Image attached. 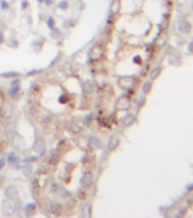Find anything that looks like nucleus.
Here are the masks:
<instances>
[{
  "instance_id": "1",
  "label": "nucleus",
  "mask_w": 193,
  "mask_h": 218,
  "mask_svg": "<svg viewBox=\"0 0 193 218\" xmlns=\"http://www.w3.org/2000/svg\"><path fill=\"white\" fill-rule=\"evenodd\" d=\"M16 207L15 202L12 200H3L2 203H1V210H2L3 215L6 216H12L16 212Z\"/></svg>"
},
{
  "instance_id": "2",
  "label": "nucleus",
  "mask_w": 193,
  "mask_h": 218,
  "mask_svg": "<svg viewBox=\"0 0 193 218\" xmlns=\"http://www.w3.org/2000/svg\"><path fill=\"white\" fill-rule=\"evenodd\" d=\"M5 196L10 200H15L18 196V191H17V189L14 185H8L5 189Z\"/></svg>"
},
{
  "instance_id": "3",
  "label": "nucleus",
  "mask_w": 193,
  "mask_h": 218,
  "mask_svg": "<svg viewBox=\"0 0 193 218\" xmlns=\"http://www.w3.org/2000/svg\"><path fill=\"white\" fill-rule=\"evenodd\" d=\"M130 107V100L127 97H121L116 102V108L118 110H126Z\"/></svg>"
},
{
  "instance_id": "4",
  "label": "nucleus",
  "mask_w": 193,
  "mask_h": 218,
  "mask_svg": "<svg viewBox=\"0 0 193 218\" xmlns=\"http://www.w3.org/2000/svg\"><path fill=\"white\" fill-rule=\"evenodd\" d=\"M93 183V177H92V175L90 173H85L81 178V184L83 185L84 187H90Z\"/></svg>"
},
{
  "instance_id": "5",
  "label": "nucleus",
  "mask_w": 193,
  "mask_h": 218,
  "mask_svg": "<svg viewBox=\"0 0 193 218\" xmlns=\"http://www.w3.org/2000/svg\"><path fill=\"white\" fill-rule=\"evenodd\" d=\"M101 55H102V48L99 47V46L92 48L90 51V58L93 60L99 59L100 57H101Z\"/></svg>"
},
{
  "instance_id": "6",
  "label": "nucleus",
  "mask_w": 193,
  "mask_h": 218,
  "mask_svg": "<svg viewBox=\"0 0 193 218\" xmlns=\"http://www.w3.org/2000/svg\"><path fill=\"white\" fill-rule=\"evenodd\" d=\"M118 83H119V85H121V87H123V89H128V87L133 84V78L128 77V76H125V77H121V80H119Z\"/></svg>"
},
{
  "instance_id": "7",
  "label": "nucleus",
  "mask_w": 193,
  "mask_h": 218,
  "mask_svg": "<svg viewBox=\"0 0 193 218\" xmlns=\"http://www.w3.org/2000/svg\"><path fill=\"white\" fill-rule=\"evenodd\" d=\"M50 211L52 212L55 216H60V215H62V206H60L59 203L53 202V203H51Z\"/></svg>"
},
{
  "instance_id": "8",
  "label": "nucleus",
  "mask_w": 193,
  "mask_h": 218,
  "mask_svg": "<svg viewBox=\"0 0 193 218\" xmlns=\"http://www.w3.org/2000/svg\"><path fill=\"white\" fill-rule=\"evenodd\" d=\"M119 143V140H118V137L116 136V135H114V136H111L110 139H109L108 141V149L109 150H115L116 148H117V146H118Z\"/></svg>"
},
{
  "instance_id": "9",
  "label": "nucleus",
  "mask_w": 193,
  "mask_h": 218,
  "mask_svg": "<svg viewBox=\"0 0 193 218\" xmlns=\"http://www.w3.org/2000/svg\"><path fill=\"white\" fill-rule=\"evenodd\" d=\"M83 89H84V91L87 92V93H92L94 91V83L92 81H87L84 82V84H83Z\"/></svg>"
},
{
  "instance_id": "10",
  "label": "nucleus",
  "mask_w": 193,
  "mask_h": 218,
  "mask_svg": "<svg viewBox=\"0 0 193 218\" xmlns=\"http://www.w3.org/2000/svg\"><path fill=\"white\" fill-rule=\"evenodd\" d=\"M90 141H91V143L93 144L96 148H98V149H100L101 148V141L98 139V137L96 136H90Z\"/></svg>"
},
{
  "instance_id": "11",
  "label": "nucleus",
  "mask_w": 193,
  "mask_h": 218,
  "mask_svg": "<svg viewBox=\"0 0 193 218\" xmlns=\"http://www.w3.org/2000/svg\"><path fill=\"white\" fill-rule=\"evenodd\" d=\"M134 121H135V116H134V115H128L127 117L124 119V124L126 125V126H130V125L133 124Z\"/></svg>"
},
{
  "instance_id": "12",
  "label": "nucleus",
  "mask_w": 193,
  "mask_h": 218,
  "mask_svg": "<svg viewBox=\"0 0 193 218\" xmlns=\"http://www.w3.org/2000/svg\"><path fill=\"white\" fill-rule=\"evenodd\" d=\"M58 8L59 9H62V10H65L68 8V2L66 1V0H62L59 3H58Z\"/></svg>"
},
{
  "instance_id": "13",
  "label": "nucleus",
  "mask_w": 193,
  "mask_h": 218,
  "mask_svg": "<svg viewBox=\"0 0 193 218\" xmlns=\"http://www.w3.org/2000/svg\"><path fill=\"white\" fill-rule=\"evenodd\" d=\"M31 171H32V168L30 165H26L25 167H23V174H24L25 176H30V175H31Z\"/></svg>"
},
{
  "instance_id": "14",
  "label": "nucleus",
  "mask_w": 193,
  "mask_h": 218,
  "mask_svg": "<svg viewBox=\"0 0 193 218\" xmlns=\"http://www.w3.org/2000/svg\"><path fill=\"white\" fill-rule=\"evenodd\" d=\"M8 161H9V164H16L17 158H16L15 153L14 152H10L9 155H8Z\"/></svg>"
},
{
  "instance_id": "15",
  "label": "nucleus",
  "mask_w": 193,
  "mask_h": 218,
  "mask_svg": "<svg viewBox=\"0 0 193 218\" xmlns=\"http://www.w3.org/2000/svg\"><path fill=\"white\" fill-rule=\"evenodd\" d=\"M47 24H48V27H49L50 30H53V27H55V19H53L51 16H50V17H48Z\"/></svg>"
},
{
  "instance_id": "16",
  "label": "nucleus",
  "mask_w": 193,
  "mask_h": 218,
  "mask_svg": "<svg viewBox=\"0 0 193 218\" xmlns=\"http://www.w3.org/2000/svg\"><path fill=\"white\" fill-rule=\"evenodd\" d=\"M0 7H1V9L7 10L9 9V3L7 2L6 0H0Z\"/></svg>"
},
{
  "instance_id": "17",
  "label": "nucleus",
  "mask_w": 193,
  "mask_h": 218,
  "mask_svg": "<svg viewBox=\"0 0 193 218\" xmlns=\"http://www.w3.org/2000/svg\"><path fill=\"white\" fill-rule=\"evenodd\" d=\"M18 90H19L18 85H14V87H12V89L9 90L10 96H15V94H17L18 93Z\"/></svg>"
},
{
  "instance_id": "18",
  "label": "nucleus",
  "mask_w": 193,
  "mask_h": 218,
  "mask_svg": "<svg viewBox=\"0 0 193 218\" xmlns=\"http://www.w3.org/2000/svg\"><path fill=\"white\" fill-rule=\"evenodd\" d=\"M35 210V205H33V203H28L27 206L25 207V211H26V214H28L30 211H34Z\"/></svg>"
},
{
  "instance_id": "19",
  "label": "nucleus",
  "mask_w": 193,
  "mask_h": 218,
  "mask_svg": "<svg viewBox=\"0 0 193 218\" xmlns=\"http://www.w3.org/2000/svg\"><path fill=\"white\" fill-rule=\"evenodd\" d=\"M119 8V5H118V1L117 0H115L114 2L111 3V9H112V12H117V10H118Z\"/></svg>"
},
{
  "instance_id": "20",
  "label": "nucleus",
  "mask_w": 193,
  "mask_h": 218,
  "mask_svg": "<svg viewBox=\"0 0 193 218\" xmlns=\"http://www.w3.org/2000/svg\"><path fill=\"white\" fill-rule=\"evenodd\" d=\"M0 76H3V77H10V76H17V73H15V72H12V73H3V74H1Z\"/></svg>"
},
{
  "instance_id": "21",
  "label": "nucleus",
  "mask_w": 193,
  "mask_h": 218,
  "mask_svg": "<svg viewBox=\"0 0 193 218\" xmlns=\"http://www.w3.org/2000/svg\"><path fill=\"white\" fill-rule=\"evenodd\" d=\"M150 87H151V84H150V82H146V84L143 85V92H144V93H148V92H149Z\"/></svg>"
},
{
  "instance_id": "22",
  "label": "nucleus",
  "mask_w": 193,
  "mask_h": 218,
  "mask_svg": "<svg viewBox=\"0 0 193 218\" xmlns=\"http://www.w3.org/2000/svg\"><path fill=\"white\" fill-rule=\"evenodd\" d=\"M68 101V98H67V96H65V94H62V97L59 98V102L60 103H66Z\"/></svg>"
},
{
  "instance_id": "23",
  "label": "nucleus",
  "mask_w": 193,
  "mask_h": 218,
  "mask_svg": "<svg viewBox=\"0 0 193 218\" xmlns=\"http://www.w3.org/2000/svg\"><path fill=\"white\" fill-rule=\"evenodd\" d=\"M59 189H60V186L58 184H53L52 187H51V192H52V193H56L57 190H59Z\"/></svg>"
},
{
  "instance_id": "24",
  "label": "nucleus",
  "mask_w": 193,
  "mask_h": 218,
  "mask_svg": "<svg viewBox=\"0 0 193 218\" xmlns=\"http://www.w3.org/2000/svg\"><path fill=\"white\" fill-rule=\"evenodd\" d=\"M28 6V1L27 0H23L22 2H21V7H22V9H26V7Z\"/></svg>"
},
{
  "instance_id": "25",
  "label": "nucleus",
  "mask_w": 193,
  "mask_h": 218,
  "mask_svg": "<svg viewBox=\"0 0 193 218\" xmlns=\"http://www.w3.org/2000/svg\"><path fill=\"white\" fill-rule=\"evenodd\" d=\"M34 160H37V157H27V158H25L24 161L25 162H32V161H34Z\"/></svg>"
},
{
  "instance_id": "26",
  "label": "nucleus",
  "mask_w": 193,
  "mask_h": 218,
  "mask_svg": "<svg viewBox=\"0 0 193 218\" xmlns=\"http://www.w3.org/2000/svg\"><path fill=\"white\" fill-rule=\"evenodd\" d=\"M160 71V68H156L155 71L152 72V74H151V78H156V76L158 75V72Z\"/></svg>"
},
{
  "instance_id": "27",
  "label": "nucleus",
  "mask_w": 193,
  "mask_h": 218,
  "mask_svg": "<svg viewBox=\"0 0 193 218\" xmlns=\"http://www.w3.org/2000/svg\"><path fill=\"white\" fill-rule=\"evenodd\" d=\"M6 165V161H5V159L3 158H0V169H2Z\"/></svg>"
},
{
  "instance_id": "28",
  "label": "nucleus",
  "mask_w": 193,
  "mask_h": 218,
  "mask_svg": "<svg viewBox=\"0 0 193 218\" xmlns=\"http://www.w3.org/2000/svg\"><path fill=\"white\" fill-rule=\"evenodd\" d=\"M43 2L46 3L47 6H51V5H52V3H53V1H52V0H44Z\"/></svg>"
},
{
  "instance_id": "29",
  "label": "nucleus",
  "mask_w": 193,
  "mask_h": 218,
  "mask_svg": "<svg viewBox=\"0 0 193 218\" xmlns=\"http://www.w3.org/2000/svg\"><path fill=\"white\" fill-rule=\"evenodd\" d=\"M18 80H15V81H12V87H14V85H18Z\"/></svg>"
},
{
  "instance_id": "30",
  "label": "nucleus",
  "mask_w": 193,
  "mask_h": 218,
  "mask_svg": "<svg viewBox=\"0 0 193 218\" xmlns=\"http://www.w3.org/2000/svg\"><path fill=\"white\" fill-rule=\"evenodd\" d=\"M3 42V37H2V33L0 32V44H2Z\"/></svg>"
},
{
  "instance_id": "31",
  "label": "nucleus",
  "mask_w": 193,
  "mask_h": 218,
  "mask_svg": "<svg viewBox=\"0 0 193 218\" xmlns=\"http://www.w3.org/2000/svg\"><path fill=\"white\" fill-rule=\"evenodd\" d=\"M134 62H140V58H139V57H135V58H134Z\"/></svg>"
},
{
  "instance_id": "32",
  "label": "nucleus",
  "mask_w": 193,
  "mask_h": 218,
  "mask_svg": "<svg viewBox=\"0 0 193 218\" xmlns=\"http://www.w3.org/2000/svg\"><path fill=\"white\" fill-rule=\"evenodd\" d=\"M3 181V178H2V176H1V175H0V184H1V182Z\"/></svg>"
},
{
  "instance_id": "33",
  "label": "nucleus",
  "mask_w": 193,
  "mask_h": 218,
  "mask_svg": "<svg viewBox=\"0 0 193 218\" xmlns=\"http://www.w3.org/2000/svg\"><path fill=\"white\" fill-rule=\"evenodd\" d=\"M43 1H44V0H37V2H39V3H42Z\"/></svg>"
}]
</instances>
